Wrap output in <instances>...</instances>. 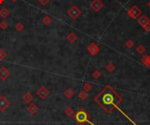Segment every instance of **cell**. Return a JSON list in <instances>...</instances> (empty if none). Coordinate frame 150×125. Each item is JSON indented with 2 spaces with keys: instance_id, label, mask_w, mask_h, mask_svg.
<instances>
[{
  "instance_id": "30",
  "label": "cell",
  "mask_w": 150,
  "mask_h": 125,
  "mask_svg": "<svg viewBox=\"0 0 150 125\" xmlns=\"http://www.w3.org/2000/svg\"><path fill=\"white\" fill-rule=\"evenodd\" d=\"M147 7H148V8L150 9V0L148 2H147Z\"/></svg>"
},
{
  "instance_id": "12",
  "label": "cell",
  "mask_w": 150,
  "mask_h": 125,
  "mask_svg": "<svg viewBox=\"0 0 150 125\" xmlns=\"http://www.w3.org/2000/svg\"><path fill=\"white\" fill-rule=\"evenodd\" d=\"M22 99H23V101L26 102V103L29 104V103H31L32 102V100H34V96L32 94L31 92L28 91V92H26V93L23 94Z\"/></svg>"
},
{
  "instance_id": "26",
  "label": "cell",
  "mask_w": 150,
  "mask_h": 125,
  "mask_svg": "<svg viewBox=\"0 0 150 125\" xmlns=\"http://www.w3.org/2000/svg\"><path fill=\"white\" fill-rule=\"evenodd\" d=\"M7 54L6 52L4 51L3 49H0V61H3V59H4L6 58Z\"/></svg>"
},
{
  "instance_id": "21",
  "label": "cell",
  "mask_w": 150,
  "mask_h": 125,
  "mask_svg": "<svg viewBox=\"0 0 150 125\" xmlns=\"http://www.w3.org/2000/svg\"><path fill=\"white\" fill-rule=\"evenodd\" d=\"M82 88H84V91L86 92H89L91 91L92 89V85L91 83H89V82H87V83H84V86H82Z\"/></svg>"
},
{
  "instance_id": "7",
  "label": "cell",
  "mask_w": 150,
  "mask_h": 125,
  "mask_svg": "<svg viewBox=\"0 0 150 125\" xmlns=\"http://www.w3.org/2000/svg\"><path fill=\"white\" fill-rule=\"evenodd\" d=\"M90 6L95 12H98L104 7V4L101 0H92Z\"/></svg>"
},
{
  "instance_id": "15",
  "label": "cell",
  "mask_w": 150,
  "mask_h": 125,
  "mask_svg": "<svg viewBox=\"0 0 150 125\" xmlns=\"http://www.w3.org/2000/svg\"><path fill=\"white\" fill-rule=\"evenodd\" d=\"M64 96L67 97L68 99H71L72 97L75 96V91L72 88H67L66 90L64 91Z\"/></svg>"
},
{
  "instance_id": "32",
  "label": "cell",
  "mask_w": 150,
  "mask_h": 125,
  "mask_svg": "<svg viewBox=\"0 0 150 125\" xmlns=\"http://www.w3.org/2000/svg\"><path fill=\"white\" fill-rule=\"evenodd\" d=\"M12 2H17V1H19V0H12Z\"/></svg>"
},
{
  "instance_id": "28",
  "label": "cell",
  "mask_w": 150,
  "mask_h": 125,
  "mask_svg": "<svg viewBox=\"0 0 150 125\" xmlns=\"http://www.w3.org/2000/svg\"><path fill=\"white\" fill-rule=\"evenodd\" d=\"M38 2L41 4V5L45 6V5H47V4L49 3L50 0H38Z\"/></svg>"
},
{
  "instance_id": "31",
  "label": "cell",
  "mask_w": 150,
  "mask_h": 125,
  "mask_svg": "<svg viewBox=\"0 0 150 125\" xmlns=\"http://www.w3.org/2000/svg\"><path fill=\"white\" fill-rule=\"evenodd\" d=\"M4 2V0H0V4H2Z\"/></svg>"
},
{
  "instance_id": "20",
  "label": "cell",
  "mask_w": 150,
  "mask_h": 125,
  "mask_svg": "<svg viewBox=\"0 0 150 125\" xmlns=\"http://www.w3.org/2000/svg\"><path fill=\"white\" fill-rule=\"evenodd\" d=\"M15 29H16L17 32H22L24 30V25L21 23V22H18L16 25H15Z\"/></svg>"
},
{
  "instance_id": "29",
  "label": "cell",
  "mask_w": 150,
  "mask_h": 125,
  "mask_svg": "<svg viewBox=\"0 0 150 125\" xmlns=\"http://www.w3.org/2000/svg\"><path fill=\"white\" fill-rule=\"evenodd\" d=\"M143 30H144L145 32H150V23H148L147 25H146V26L143 27Z\"/></svg>"
},
{
  "instance_id": "8",
  "label": "cell",
  "mask_w": 150,
  "mask_h": 125,
  "mask_svg": "<svg viewBox=\"0 0 150 125\" xmlns=\"http://www.w3.org/2000/svg\"><path fill=\"white\" fill-rule=\"evenodd\" d=\"M87 50H88V52L91 54V55L95 56V55H97V54L98 53V52H99V46H97V45L95 43V42H92V43L88 46Z\"/></svg>"
},
{
  "instance_id": "11",
  "label": "cell",
  "mask_w": 150,
  "mask_h": 125,
  "mask_svg": "<svg viewBox=\"0 0 150 125\" xmlns=\"http://www.w3.org/2000/svg\"><path fill=\"white\" fill-rule=\"evenodd\" d=\"M138 23H139V25H141L142 27H144L146 25L150 23V20L147 16H145V15H141V16L138 17Z\"/></svg>"
},
{
  "instance_id": "6",
  "label": "cell",
  "mask_w": 150,
  "mask_h": 125,
  "mask_svg": "<svg viewBox=\"0 0 150 125\" xmlns=\"http://www.w3.org/2000/svg\"><path fill=\"white\" fill-rule=\"evenodd\" d=\"M10 105H11V102H10V101L5 96H0V111L1 112L6 111L7 109L10 107Z\"/></svg>"
},
{
  "instance_id": "9",
  "label": "cell",
  "mask_w": 150,
  "mask_h": 125,
  "mask_svg": "<svg viewBox=\"0 0 150 125\" xmlns=\"http://www.w3.org/2000/svg\"><path fill=\"white\" fill-rule=\"evenodd\" d=\"M26 111L28 112L30 115L34 116V115L37 114V112L39 111V107L37 106V104L34 103V102H31V103H29L28 107L26 108Z\"/></svg>"
},
{
  "instance_id": "19",
  "label": "cell",
  "mask_w": 150,
  "mask_h": 125,
  "mask_svg": "<svg viewBox=\"0 0 150 125\" xmlns=\"http://www.w3.org/2000/svg\"><path fill=\"white\" fill-rule=\"evenodd\" d=\"M78 97L80 98V100H81V101H84V100H86L87 98H88V94H87L86 91L82 90V91H81V92L79 93Z\"/></svg>"
},
{
  "instance_id": "4",
  "label": "cell",
  "mask_w": 150,
  "mask_h": 125,
  "mask_svg": "<svg viewBox=\"0 0 150 125\" xmlns=\"http://www.w3.org/2000/svg\"><path fill=\"white\" fill-rule=\"evenodd\" d=\"M127 15L132 19H137L141 15V10L138 6L134 5L127 11Z\"/></svg>"
},
{
  "instance_id": "23",
  "label": "cell",
  "mask_w": 150,
  "mask_h": 125,
  "mask_svg": "<svg viewBox=\"0 0 150 125\" xmlns=\"http://www.w3.org/2000/svg\"><path fill=\"white\" fill-rule=\"evenodd\" d=\"M145 46H143V45H140V46H137V48H136V51L138 53L140 54H142V53H144V52H145Z\"/></svg>"
},
{
  "instance_id": "24",
  "label": "cell",
  "mask_w": 150,
  "mask_h": 125,
  "mask_svg": "<svg viewBox=\"0 0 150 125\" xmlns=\"http://www.w3.org/2000/svg\"><path fill=\"white\" fill-rule=\"evenodd\" d=\"M101 76V73H100L99 70H94L93 73H92V77L94 79H98Z\"/></svg>"
},
{
  "instance_id": "14",
  "label": "cell",
  "mask_w": 150,
  "mask_h": 125,
  "mask_svg": "<svg viewBox=\"0 0 150 125\" xmlns=\"http://www.w3.org/2000/svg\"><path fill=\"white\" fill-rule=\"evenodd\" d=\"M11 14V11H10L9 9H7L6 7H3L1 10H0V17L2 19H6L7 17H9V15Z\"/></svg>"
},
{
  "instance_id": "27",
  "label": "cell",
  "mask_w": 150,
  "mask_h": 125,
  "mask_svg": "<svg viewBox=\"0 0 150 125\" xmlns=\"http://www.w3.org/2000/svg\"><path fill=\"white\" fill-rule=\"evenodd\" d=\"M134 42H132V40H127L126 42V44H125V46H126V48H128V49H130V48H132V46H134Z\"/></svg>"
},
{
  "instance_id": "18",
  "label": "cell",
  "mask_w": 150,
  "mask_h": 125,
  "mask_svg": "<svg viewBox=\"0 0 150 125\" xmlns=\"http://www.w3.org/2000/svg\"><path fill=\"white\" fill-rule=\"evenodd\" d=\"M64 114L66 115L67 116L70 117V116H73L75 115V111L73 109L70 108V107H67V108L64 109Z\"/></svg>"
},
{
  "instance_id": "2",
  "label": "cell",
  "mask_w": 150,
  "mask_h": 125,
  "mask_svg": "<svg viewBox=\"0 0 150 125\" xmlns=\"http://www.w3.org/2000/svg\"><path fill=\"white\" fill-rule=\"evenodd\" d=\"M74 119L77 123H79L80 125H84V123H86L89 121V115L87 114V112L84 109H81L79 111L75 112L74 115Z\"/></svg>"
},
{
  "instance_id": "10",
  "label": "cell",
  "mask_w": 150,
  "mask_h": 125,
  "mask_svg": "<svg viewBox=\"0 0 150 125\" xmlns=\"http://www.w3.org/2000/svg\"><path fill=\"white\" fill-rule=\"evenodd\" d=\"M10 75H11V73L5 67H2L0 68V79L2 81H5Z\"/></svg>"
},
{
  "instance_id": "16",
  "label": "cell",
  "mask_w": 150,
  "mask_h": 125,
  "mask_svg": "<svg viewBox=\"0 0 150 125\" xmlns=\"http://www.w3.org/2000/svg\"><path fill=\"white\" fill-rule=\"evenodd\" d=\"M41 21L45 26H49V25H51L52 22H53V19L50 16H48V15H47V16H45L43 19H41Z\"/></svg>"
},
{
  "instance_id": "25",
  "label": "cell",
  "mask_w": 150,
  "mask_h": 125,
  "mask_svg": "<svg viewBox=\"0 0 150 125\" xmlns=\"http://www.w3.org/2000/svg\"><path fill=\"white\" fill-rule=\"evenodd\" d=\"M0 28L2 30H5L8 28V24H7V22L4 20L0 22Z\"/></svg>"
},
{
  "instance_id": "5",
  "label": "cell",
  "mask_w": 150,
  "mask_h": 125,
  "mask_svg": "<svg viewBox=\"0 0 150 125\" xmlns=\"http://www.w3.org/2000/svg\"><path fill=\"white\" fill-rule=\"evenodd\" d=\"M36 94L40 97V99L45 100L50 94V92H49V89L48 88H47L46 87L42 86V87H40L39 88L37 89Z\"/></svg>"
},
{
  "instance_id": "13",
  "label": "cell",
  "mask_w": 150,
  "mask_h": 125,
  "mask_svg": "<svg viewBox=\"0 0 150 125\" xmlns=\"http://www.w3.org/2000/svg\"><path fill=\"white\" fill-rule=\"evenodd\" d=\"M67 40H68L69 43H75L77 40V35L75 33V32H71L67 35Z\"/></svg>"
},
{
  "instance_id": "1",
  "label": "cell",
  "mask_w": 150,
  "mask_h": 125,
  "mask_svg": "<svg viewBox=\"0 0 150 125\" xmlns=\"http://www.w3.org/2000/svg\"><path fill=\"white\" fill-rule=\"evenodd\" d=\"M114 100V97L112 96V91H106L105 89L103 90L100 93L98 96H97L96 98H95V101H96L97 103L100 104V106H102L103 108H105V106H109L112 103Z\"/></svg>"
},
{
  "instance_id": "3",
  "label": "cell",
  "mask_w": 150,
  "mask_h": 125,
  "mask_svg": "<svg viewBox=\"0 0 150 125\" xmlns=\"http://www.w3.org/2000/svg\"><path fill=\"white\" fill-rule=\"evenodd\" d=\"M82 11L79 9V7L76 5H72L70 8L68 10V15L71 17L72 19H77L81 16Z\"/></svg>"
},
{
  "instance_id": "17",
  "label": "cell",
  "mask_w": 150,
  "mask_h": 125,
  "mask_svg": "<svg viewBox=\"0 0 150 125\" xmlns=\"http://www.w3.org/2000/svg\"><path fill=\"white\" fill-rule=\"evenodd\" d=\"M141 62L147 67H150V56L149 55H144L141 58Z\"/></svg>"
},
{
  "instance_id": "22",
  "label": "cell",
  "mask_w": 150,
  "mask_h": 125,
  "mask_svg": "<svg viewBox=\"0 0 150 125\" xmlns=\"http://www.w3.org/2000/svg\"><path fill=\"white\" fill-rule=\"evenodd\" d=\"M105 69L107 70V72H109V73H112V72L115 70V66L112 63H109L105 67Z\"/></svg>"
}]
</instances>
